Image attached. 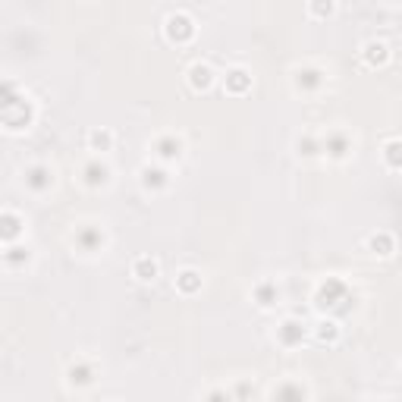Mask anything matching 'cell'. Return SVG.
Wrapping results in <instances>:
<instances>
[{
  "mask_svg": "<svg viewBox=\"0 0 402 402\" xmlns=\"http://www.w3.org/2000/svg\"><path fill=\"white\" fill-rule=\"evenodd\" d=\"M135 277H138V280H145V283H148V280H154V277H157V261H151V258H138V261H135Z\"/></svg>",
  "mask_w": 402,
  "mask_h": 402,
  "instance_id": "1",
  "label": "cell"
}]
</instances>
